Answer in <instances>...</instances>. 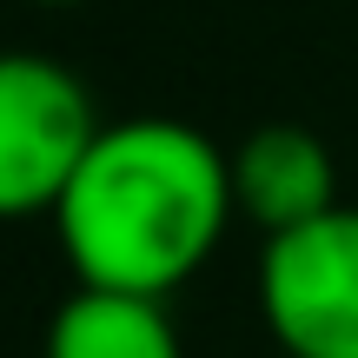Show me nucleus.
I'll list each match as a JSON object with an SVG mask.
<instances>
[{
    "label": "nucleus",
    "instance_id": "1",
    "mask_svg": "<svg viewBox=\"0 0 358 358\" xmlns=\"http://www.w3.org/2000/svg\"><path fill=\"white\" fill-rule=\"evenodd\" d=\"M47 219L73 285L173 299L239 219L226 146L166 113L106 120Z\"/></svg>",
    "mask_w": 358,
    "mask_h": 358
},
{
    "label": "nucleus",
    "instance_id": "2",
    "mask_svg": "<svg viewBox=\"0 0 358 358\" xmlns=\"http://www.w3.org/2000/svg\"><path fill=\"white\" fill-rule=\"evenodd\" d=\"M100 127L106 120L73 66L0 53V219L53 213Z\"/></svg>",
    "mask_w": 358,
    "mask_h": 358
},
{
    "label": "nucleus",
    "instance_id": "3",
    "mask_svg": "<svg viewBox=\"0 0 358 358\" xmlns=\"http://www.w3.org/2000/svg\"><path fill=\"white\" fill-rule=\"evenodd\" d=\"M259 319L285 358H358V206L266 239Z\"/></svg>",
    "mask_w": 358,
    "mask_h": 358
},
{
    "label": "nucleus",
    "instance_id": "4",
    "mask_svg": "<svg viewBox=\"0 0 358 358\" xmlns=\"http://www.w3.org/2000/svg\"><path fill=\"white\" fill-rule=\"evenodd\" d=\"M232 166V206H239L245 226L292 232L306 219L332 213L338 206V166L332 146L319 140L312 127H292V120H272V127H252L239 146L226 153Z\"/></svg>",
    "mask_w": 358,
    "mask_h": 358
},
{
    "label": "nucleus",
    "instance_id": "5",
    "mask_svg": "<svg viewBox=\"0 0 358 358\" xmlns=\"http://www.w3.org/2000/svg\"><path fill=\"white\" fill-rule=\"evenodd\" d=\"M40 358H186V345L166 299L73 285L40 332Z\"/></svg>",
    "mask_w": 358,
    "mask_h": 358
},
{
    "label": "nucleus",
    "instance_id": "6",
    "mask_svg": "<svg viewBox=\"0 0 358 358\" xmlns=\"http://www.w3.org/2000/svg\"><path fill=\"white\" fill-rule=\"evenodd\" d=\"M34 7H80V0H34Z\"/></svg>",
    "mask_w": 358,
    "mask_h": 358
},
{
    "label": "nucleus",
    "instance_id": "7",
    "mask_svg": "<svg viewBox=\"0 0 358 358\" xmlns=\"http://www.w3.org/2000/svg\"><path fill=\"white\" fill-rule=\"evenodd\" d=\"M279 358H285V352H279Z\"/></svg>",
    "mask_w": 358,
    "mask_h": 358
}]
</instances>
